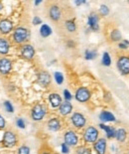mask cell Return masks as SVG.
<instances>
[{"mask_svg": "<svg viewBox=\"0 0 129 154\" xmlns=\"http://www.w3.org/2000/svg\"><path fill=\"white\" fill-rule=\"evenodd\" d=\"M98 135H99L98 130H97L94 126L90 125V126H88L86 128L83 137H84V140L86 143L93 144L97 139H98Z\"/></svg>", "mask_w": 129, "mask_h": 154, "instance_id": "obj_1", "label": "cell"}, {"mask_svg": "<svg viewBox=\"0 0 129 154\" xmlns=\"http://www.w3.org/2000/svg\"><path fill=\"white\" fill-rule=\"evenodd\" d=\"M30 37V32L28 29L24 27H18L15 29L13 33V41L17 44H22L26 42Z\"/></svg>", "mask_w": 129, "mask_h": 154, "instance_id": "obj_2", "label": "cell"}, {"mask_svg": "<svg viewBox=\"0 0 129 154\" xmlns=\"http://www.w3.org/2000/svg\"><path fill=\"white\" fill-rule=\"evenodd\" d=\"M47 113V108L46 106L41 104H38L34 108H32L31 111V117L34 121H41L44 117H45Z\"/></svg>", "mask_w": 129, "mask_h": 154, "instance_id": "obj_3", "label": "cell"}, {"mask_svg": "<svg viewBox=\"0 0 129 154\" xmlns=\"http://www.w3.org/2000/svg\"><path fill=\"white\" fill-rule=\"evenodd\" d=\"M2 143L8 148L14 147L17 144V135L11 130L5 131L3 134V138H2Z\"/></svg>", "mask_w": 129, "mask_h": 154, "instance_id": "obj_4", "label": "cell"}, {"mask_svg": "<svg viewBox=\"0 0 129 154\" xmlns=\"http://www.w3.org/2000/svg\"><path fill=\"white\" fill-rule=\"evenodd\" d=\"M116 66L118 68L119 72L122 75H128L129 74V57L125 55L120 56L117 60Z\"/></svg>", "mask_w": 129, "mask_h": 154, "instance_id": "obj_5", "label": "cell"}, {"mask_svg": "<svg viewBox=\"0 0 129 154\" xmlns=\"http://www.w3.org/2000/svg\"><path fill=\"white\" fill-rule=\"evenodd\" d=\"M71 121H72L73 125H74L75 128L81 129L86 126V118L84 117V115H83L81 113L75 112L74 114L72 115V117H71Z\"/></svg>", "mask_w": 129, "mask_h": 154, "instance_id": "obj_6", "label": "cell"}, {"mask_svg": "<svg viewBox=\"0 0 129 154\" xmlns=\"http://www.w3.org/2000/svg\"><path fill=\"white\" fill-rule=\"evenodd\" d=\"M64 143L69 146H75L79 143V136L73 130H68L64 134Z\"/></svg>", "mask_w": 129, "mask_h": 154, "instance_id": "obj_7", "label": "cell"}, {"mask_svg": "<svg viewBox=\"0 0 129 154\" xmlns=\"http://www.w3.org/2000/svg\"><path fill=\"white\" fill-rule=\"evenodd\" d=\"M75 99L79 102H88L90 99V91H88V89L84 88V87L79 88L75 91Z\"/></svg>", "mask_w": 129, "mask_h": 154, "instance_id": "obj_8", "label": "cell"}, {"mask_svg": "<svg viewBox=\"0 0 129 154\" xmlns=\"http://www.w3.org/2000/svg\"><path fill=\"white\" fill-rule=\"evenodd\" d=\"M21 56H22V58H24L25 60L30 61V60H32L35 56V49L33 48L32 45H29V44L22 46Z\"/></svg>", "mask_w": 129, "mask_h": 154, "instance_id": "obj_9", "label": "cell"}, {"mask_svg": "<svg viewBox=\"0 0 129 154\" xmlns=\"http://www.w3.org/2000/svg\"><path fill=\"white\" fill-rule=\"evenodd\" d=\"M106 139L105 138H98L96 141L93 143V149L97 154H105L106 152Z\"/></svg>", "mask_w": 129, "mask_h": 154, "instance_id": "obj_10", "label": "cell"}, {"mask_svg": "<svg viewBox=\"0 0 129 154\" xmlns=\"http://www.w3.org/2000/svg\"><path fill=\"white\" fill-rule=\"evenodd\" d=\"M49 17L55 22L59 21L62 17V11L60 6L56 5V4L51 5V7L49 8Z\"/></svg>", "mask_w": 129, "mask_h": 154, "instance_id": "obj_11", "label": "cell"}, {"mask_svg": "<svg viewBox=\"0 0 129 154\" xmlns=\"http://www.w3.org/2000/svg\"><path fill=\"white\" fill-rule=\"evenodd\" d=\"M12 69V62L7 58H2L0 59V73L2 75H7L11 72Z\"/></svg>", "mask_w": 129, "mask_h": 154, "instance_id": "obj_12", "label": "cell"}, {"mask_svg": "<svg viewBox=\"0 0 129 154\" xmlns=\"http://www.w3.org/2000/svg\"><path fill=\"white\" fill-rule=\"evenodd\" d=\"M98 16H97L96 13H90V16L88 18V25L90 26V29L93 31H97L99 29L98 25Z\"/></svg>", "mask_w": 129, "mask_h": 154, "instance_id": "obj_13", "label": "cell"}, {"mask_svg": "<svg viewBox=\"0 0 129 154\" xmlns=\"http://www.w3.org/2000/svg\"><path fill=\"white\" fill-rule=\"evenodd\" d=\"M13 23L8 19H3L0 21V33L1 34H8L12 31Z\"/></svg>", "mask_w": 129, "mask_h": 154, "instance_id": "obj_14", "label": "cell"}, {"mask_svg": "<svg viewBox=\"0 0 129 154\" xmlns=\"http://www.w3.org/2000/svg\"><path fill=\"white\" fill-rule=\"evenodd\" d=\"M47 126H48V129L51 131H53V132H57V131H59L60 129H61L62 127V124H61V121H60L59 118H51V119L48 120V122H47Z\"/></svg>", "mask_w": 129, "mask_h": 154, "instance_id": "obj_15", "label": "cell"}, {"mask_svg": "<svg viewBox=\"0 0 129 154\" xmlns=\"http://www.w3.org/2000/svg\"><path fill=\"white\" fill-rule=\"evenodd\" d=\"M38 82H39L41 86L47 87L51 82L50 74L48 72H46V71H42V72H40L39 75H38Z\"/></svg>", "mask_w": 129, "mask_h": 154, "instance_id": "obj_16", "label": "cell"}, {"mask_svg": "<svg viewBox=\"0 0 129 154\" xmlns=\"http://www.w3.org/2000/svg\"><path fill=\"white\" fill-rule=\"evenodd\" d=\"M72 110H73L72 104H71L70 102H67V100L64 102H62V104L60 106V108H59V111L62 115L70 114V113L72 112Z\"/></svg>", "mask_w": 129, "mask_h": 154, "instance_id": "obj_17", "label": "cell"}, {"mask_svg": "<svg viewBox=\"0 0 129 154\" xmlns=\"http://www.w3.org/2000/svg\"><path fill=\"white\" fill-rule=\"evenodd\" d=\"M49 100H50L51 106L54 108H60V106L62 104V97L58 93H51L49 95Z\"/></svg>", "mask_w": 129, "mask_h": 154, "instance_id": "obj_18", "label": "cell"}, {"mask_svg": "<svg viewBox=\"0 0 129 154\" xmlns=\"http://www.w3.org/2000/svg\"><path fill=\"white\" fill-rule=\"evenodd\" d=\"M99 127L105 131L107 138H109V139H111V138H115L116 129H115L113 126H108V125H105V124H103V123H100L99 124Z\"/></svg>", "mask_w": 129, "mask_h": 154, "instance_id": "obj_19", "label": "cell"}, {"mask_svg": "<svg viewBox=\"0 0 129 154\" xmlns=\"http://www.w3.org/2000/svg\"><path fill=\"white\" fill-rule=\"evenodd\" d=\"M99 118H100L101 121L103 122H107V121H115V117L110 112V111H106L103 110L100 112L99 114Z\"/></svg>", "mask_w": 129, "mask_h": 154, "instance_id": "obj_20", "label": "cell"}, {"mask_svg": "<svg viewBox=\"0 0 129 154\" xmlns=\"http://www.w3.org/2000/svg\"><path fill=\"white\" fill-rule=\"evenodd\" d=\"M10 45L9 42L4 38H0V54L1 55H6L9 52Z\"/></svg>", "mask_w": 129, "mask_h": 154, "instance_id": "obj_21", "label": "cell"}, {"mask_svg": "<svg viewBox=\"0 0 129 154\" xmlns=\"http://www.w3.org/2000/svg\"><path fill=\"white\" fill-rule=\"evenodd\" d=\"M115 138H116L118 142H124L126 140V138H127V131L124 128H118L116 130Z\"/></svg>", "mask_w": 129, "mask_h": 154, "instance_id": "obj_22", "label": "cell"}, {"mask_svg": "<svg viewBox=\"0 0 129 154\" xmlns=\"http://www.w3.org/2000/svg\"><path fill=\"white\" fill-rule=\"evenodd\" d=\"M40 34L44 38L49 37L52 34V29H51V27L49 25H47V24H43V25L41 26V29H40Z\"/></svg>", "mask_w": 129, "mask_h": 154, "instance_id": "obj_23", "label": "cell"}, {"mask_svg": "<svg viewBox=\"0 0 129 154\" xmlns=\"http://www.w3.org/2000/svg\"><path fill=\"white\" fill-rule=\"evenodd\" d=\"M66 29L71 33H74L77 30V25L73 20H69V21L66 22Z\"/></svg>", "mask_w": 129, "mask_h": 154, "instance_id": "obj_24", "label": "cell"}, {"mask_svg": "<svg viewBox=\"0 0 129 154\" xmlns=\"http://www.w3.org/2000/svg\"><path fill=\"white\" fill-rule=\"evenodd\" d=\"M110 39L112 40L113 42H117L121 40V33L119 32V30H113L112 32L110 33Z\"/></svg>", "mask_w": 129, "mask_h": 154, "instance_id": "obj_25", "label": "cell"}, {"mask_svg": "<svg viewBox=\"0 0 129 154\" xmlns=\"http://www.w3.org/2000/svg\"><path fill=\"white\" fill-rule=\"evenodd\" d=\"M75 154H92V150L86 146H79L75 149Z\"/></svg>", "mask_w": 129, "mask_h": 154, "instance_id": "obj_26", "label": "cell"}, {"mask_svg": "<svg viewBox=\"0 0 129 154\" xmlns=\"http://www.w3.org/2000/svg\"><path fill=\"white\" fill-rule=\"evenodd\" d=\"M101 62H102V65H103V66H106V67L110 66L111 59H110L109 54H108L107 52H104L103 53V56H102V61Z\"/></svg>", "mask_w": 129, "mask_h": 154, "instance_id": "obj_27", "label": "cell"}, {"mask_svg": "<svg viewBox=\"0 0 129 154\" xmlns=\"http://www.w3.org/2000/svg\"><path fill=\"white\" fill-rule=\"evenodd\" d=\"M96 52L95 51H90V50H86L84 53V58L86 60H93L96 58Z\"/></svg>", "mask_w": 129, "mask_h": 154, "instance_id": "obj_28", "label": "cell"}, {"mask_svg": "<svg viewBox=\"0 0 129 154\" xmlns=\"http://www.w3.org/2000/svg\"><path fill=\"white\" fill-rule=\"evenodd\" d=\"M17 154H30V147L27 145H22L17 150Z\"/></svg>", "mask_w": 129, "mask_h": 154, "instance_id": "obj_29", "label": "cell"}, {"mask_svg": "<svg viewBox=\"0 0 129 154\" xmlns=\"http://www.w3.org/2000/svg\"><path fill=\"white\" fill-rule=\"evenodd\" d=\"M54 77H55V80H56V82H57L58 84H62L64 82V76H63V74H62V73L56 72Z\"/></svg>", "mask_w": 129, "mask_h": 154, "instance_id": "obj_30", "label": "cell"}, {"mask_svg": "<svg viewBox=\"0 0 129 154\" xmlns=\"http://www.w3.org/2000/svg\"><path fill=\"white\" fill-rule=\"evenodd\" d=\"M99 11H100L101 15L106 16V15H108V13H109V8H108L106 5H104V4H102L100 6V8H99Z\"/></svg>", "mask_w": 129, "mask_h": 154, "instance_id": "obj_31", "label": "cell"}, {"mask_svg": "<svg viewBox=\"0 0 129 154\" xmlns=\"http://www.w3.org/2000/svg\"><path fill=\"white\" fill-rule=\"evenodd\" d=\"M4 106H5L6 111H8V112H13V111H14V108H13V106L11 104V102H8V100L4 102Z\"/></svg>", "mask_w": 129, "mask_h": 154, "instance_id": "obj_32", "label": "cell"}, {"mask_svg": "<svg viewBox=\"0 0 129 154\" xmlns=\"http://www.w3.org/2000/svg\"><path fill=\"white\" fill-rule=\"evenodd\" d=\"M61 149H62V153L64 154H68L70 153V147H69V145H67L66 143H62L61 145Z\"/></svg>", "mask_w": 129, "mask_h": 154, "instance_id": "obj_33", "label": "cell"}, {"mask_svg": "<svg viewBox=\"0 0 129 154\" xmlns=\"http://www.w3.org/2000/svg\"><path fill=\"white\" fill-rule=\"evenodd\" d=\"M16 124H17V126L20 127V128H22V129H24L25 128V121H24V119L23 118H18V119L16 120Z\"/></svg>", "mask_w": 129, "mask_h": 154, "instance_id": "obj_34", "label": "cell"}, {"mask_svg": "<svg viewBox=\"0 0 129 154\" xmlns=\"http://www.w3.org/2000/svg\"><path fill=\"white\" fill-rule=\"evenodd\" d=\"M64 99H66L67 102H70V100L73 99L72 95H71V93L68 90H64Z\"/></svg>", "mask_w": 129, "mask_h": 154, "instance_id": "obj_35", "label": "cell"}, {"mask_svg": "<svg viewBox=\"0 0 129 154\" xmlns=\"http://www.w3.org/2000/svg\"><path fill=\"white\" fill-rule=\"evenodd\" d=\"M6 125V121H5V118L2 117L1 114H0V129H3L4 127Z\"/></svg>", "mask_w": 129, "mask_h": 154, "instance_id": "obj_36", "label": "cell"}, {"mask_svg": "<svg viewBox=\"0 0 129 154\" xmlns=\"http://www.w3.org/2000/svg\"><path fill=\"white\" fill-rule=\"evenodd\" d=\"M41 23H42L41 18L38 16H35L34 19H33V24H34V25H39V24H41Z\"/></svg>", "mask_w": 129, "mask_h": 154, "instance_id": "obj_37", "label": "cell"}, {"mask_svg": "<svg viewBox=\"0 0 129 154\" xmlns=\"http://www.w3.org/2000/svg\"><path fill=\"white\" fill-rule=\"evenodd\" d=\"M118 47H119L120 49H127V47H128V46H127V45H125V44L122 43V42H121V43H119Z\"/></svg>", "mask_w": 129, "mask_h": 154, "instance_id": "obj_38", "label": "cell"}, {"mask_svg": "<svg viewBox=\"0 0 129 154\" xmlns=\"http://www.w3.org/2000/svg\"><path fill=\"white\" fill-rule=\"evenodd\" d=\"M75 3L77 4V5H81V4H84V3H86V1H84V0H81V1H75Z\"/></svg>", "mask_w": 129, "mask_h": 154, "instance_id": "obj_39", "label": "cell"}, {"mask_svg": "<svg viewBox=\"0 0 129 154\" xmlns=\"http://www.w3.org/2000/svg\"><path fill=\"white\" fill-rule=\"evenodd\" d=\"M122 43H124L125 45L129 46V41H127V40H123V41H122Z\"/></svg>", "mask_w": 129, "mask_h": 154, "instance_id": "obj_40", "label": "cell"}, {"mask_svg": "<svg viewBox=\"0 0 129 154\" xmlns=\"http://www.w3.org/2000/svg\"><path fill=\"white\" fill-rule=\"evenodd\" d=\"M40 3H41V0H37V1L35 2V5H39Z\"/></svg>", "mask_w": 129, "mask_h": 154, "instance_id": "obj_41", "label": "cell"}, {"mask_svg": "<svg viewBox=\"0 0 129 154\" xmlns=\"http://www.w3.org/2000/svg\"><path fill=\"white\" fill-rule=\"evenodd\" d=\"M2 9H3V5H2V3L0 2V11H1Z\"/></svg>", "mask_w": 129, "mask_h": 154, "instance_id": "obj_42", "label": "cell"}, {"mask_svg": "<svg viewBox=\"0 0 129 154\" xmlns=\"http://www.w3.org/2000/svg\"><path fill=\"white\" fill-rule=\"evenodd\" d=\"M41 154H52V153H50V152H47V151H44V152H42Z\"/></svg>", "mask_w": 129, "mask_h": 154, "instance_id": "obj_43", "label": "cell"}, {"mask_svg": "<svg viewBox=\"0 0 129 154\" xmlns=\"http://www.w3.org/2000/svg\"><path fill=\"white\" fill-rule=\"evenodd\" d=\"M128 154H129V153H128Z\"/></svg>", "mask_w": 129, "mask_h": 154, "instance_id": "obj_44", "label": "cell"}]
</instances>
